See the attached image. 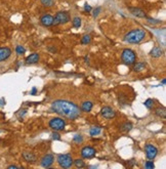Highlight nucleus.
<instances>
[{"instance_id":"nucleus-33","label":"nucleus","mask_w":166,"mask_h":169,"mask_svg":"<svg viewBox=\"0 0 166 169\" xmlns=\"http://www.w3.org/2000/svg\"><path fill=\"white\" fill-rule=\"evenodd\" d=\"M84 10L87 11V12H90V11L92 10V8H91V6L89 4L85 3V5H84Z\"/></svg>"},{"instance_id":"nucleus-12","label":"nucleus","mask_w":166,"mask_h":169,"mask_svg":"<svg viewBox=\"0 0 166 169\" xmlns=\"http://www.w3.org/2000/svg\"><path fill=\"white\" fill-rule=\"evenodd\" d=\"M40 23L43 27H50L53 25V16L50 15H43L40 18Z\"/></svg>"},{"instance_id":"nucleus-18","label":"nucleus","mask_w":166,"mask_h":169,"mask_svg":"<svg viewBox=\"0 0 166 169\" xmlns=\"http://www.w3.org/2000/svg\"><path fill=\"white\" fill-rule=\"evenodd\" d=\"M155 115L158 116L159 118H163L164 119L166 116V111L164 107H158V108L155 109Z\"/></svg>"},{"instance_id":"nucleus-26","label":"nucleus","mask_w":166,"mask_h":169,"mask_svg":"<svg viewBox=\"0 0 166 169\" xmlns=\"http://www.w3.org/2000/svg\"><path fill=\"white\" fill-rule=\"evenodd\" d=\"M145 107L147 109L151 110L154 107V100H152V98H148V100L145 101Z\"/></svg>"},{"instance_id":"nucleus-1","label":"nucleus","mask_w":166,"mask_h":169,"mask_svg":"<svg viewBox=\"0 0 166 169\" xmlns=\"http://www.w3.org/2000/svg\"><path fill=\"white\" fill-rule=\"evenodd\" d=\"M52 112L57 113L62 117L75 120L80 116V110L75 104L65 100H57L51 104L50 107Z\"/></svg>"},{"instance_id":"nucleus-36","label":"nucleus","mask_w":166,"mask_h":169,"mask_svg":"<svg viewBox=\"0 0 166 169\" xmlns=\"http://www.w3.org/2000/svg\"><path fill=\"white\" fill-rule=\"evenodd\" d=\"M3 105H4V100L1 98V100H0V106H3Z\"/></svg>"},{"instance_id":"nucleus-34","label":"nucleus","mask_w":166,"mask_h":169,"mask_svg":"<svg viewBox=\"0 0 166 169\" xmlns=\"http://www.w3.org/2000/svg\"><path fill=\"white\" fill-rule=\"evenodd\" d=\"M36 92H37V89H36L35 87H33L32 91H31V95H35V94H36Z\"/></svg>"},{"instance_id":"nucleus-4","label":"nucleus","mask_w":166,"mask_h":169,"mask_svg":"<svg viewBox=\"0 0 166 169\" xmlns=\"http://www.w3.org/2000/svg\"><path fill=\"white\" fill-rule=\"evenodd\" d=\"M57 161L62 168H71L73 165V158L69 154H61L58 156Z\"/></svg>"},{"instance_id":"nucleus-37","label":"nucleus","mask_w":166,"mask_h":169,"mask_svg":"<svg viewBox=\"0 0 166 169\" xmlns=\"http://www.w3.org/2000/svg\"><path fill=\"white\" fill-rule=\"evenodd\" d=\"M165 83H166V80H165V79H163V80H162V84H163V85H164Z\"/></svg>"},{"instance_id":"nucleus-5","label":"nucleus","mask_w":166,"mask_h":169,"mask_svg":"<svg viewBox=\"0 0 166 169\" xmlns=\"http://www.w3.org/2000/svg\"><path fill=\"white\" fill-rule=\"evenodd\" d=\"M70 22V16L68 11H58L53 18V25H65Z\"/></svg>"},{"instance_id":"nucleus-15","label":"nucleus","mask_w":166,"mask_h":169,"mask_svg":"<svg viewBox=\"0 0 166 169\" xmlns=\"http://www.w3.org/2000/svg\"><path fill=\"white\" fill-rule=\"evenodd\" d=\"M23 158L25 161L29 163H34L36 161V156L33 153H31V152H27V151L23 152Z\"/></svg>"},{"instance_id":"nucleus-7","label":"nucleus","mask_w":166,"mask_h":169,"mask_svg":"<svg viewBox=\"0 0 166 169\" xmlns=\"http://www.w3.org/2000/svg\"><path fill=\"white\" fill-rule=\"evenodd\" d=\"M145 152H146V156H147L149 160H154L157 155H158V149H157L155 146L151 145V143L146 145Z\"/></svg>"},{"instance_id":"nucleus-9","label":"nucleus","mask_w":166,"mask_h":169,"mask_svg":"<svg viewBox=\"0 0 166 169\" xmlns=\"http://www.w3.org/2000/svg\"><path fill=\"white\" fill-rule=\"evenodd\" d=\"M53 162H55V157H53L51 154H47V155H45V156L42 157L40 164H41L42 167L48 168L52 165Z\"/></svg>"},{"instance_id":"nucleus-21","label":"nucleus","mask_w":166,"mask_h":169,"mask_svg":"<svg viewBox=\"0 0 166 169\" xmlns=\"http://www.w3.org/2000/svg\"><path fill=\"white\" fill-rule=\"evenodd\" d=\"M40 3L44 7H52L55 6V0H40Z\"/></svg>"},{"instance_id":"nucleus-30","label":"nucleus","mask_w":166,"mask_h":169,"mask_svg":"<svg viewBox=\"0 0 166 169\" xmlns=\"http://www.w3.org/2000/svg\"><path fill=\"white\" fill-rule=\"evenodd\" d=\"M145 167L147 169H153L155 167V165H154L153 161H147L146 162V164H145Z\"/></svg>"},{"instance_id":"nucleus-10","label":"nucleus","mask_w":166,"mask_h":169,"mask_svg":"<svg viewBox=\"0 0 166 169\" xmlns=\"http://www.w3.org/2000/svg\"><path fill=\"white\" fill-rule=\"evenodd\" d=\"M101 115L106 118V119H112V118L115 117V115H116V113L113 109L111 108V107H104V108L101 110Z\"/></svg>"},{"instance_id":"nucleus-35","label":"nucleus","mask_w":166,"mask_h":169,"mask_svg":"<svg viewBox=\"0 0 166 169\" xmlns=\"http://www.w3.org/2000/svg\"><path fill=\"white\" fill-rule=\"evenodd\" d=\"M7 168H8V169H12V168H19V167H18L16 165H9Z\"/></svg>"},{"instance_id":"nucleus-2","label":"nucleus","mask_w":166,"mask_h":169,"mask_svg":"<svg viewBox=\"0 0 166 169\" xmlns=\"http://www.w3.org/2000/svg\"><path fill=\"white\" fill-rule=\"evenodd\" d=\"M146 33L145 30L143 29H134L131 30L130 32H128L126 35L124 36V40L126 43H130V44H136L142 42L143 39L146 38Z\"/></svg>"},{"instance_id":"nucleus-14","label":"nucleus","mask_w":166,"mask_h":169,"mask_svg":"<svg viewBox=\"0 0 166 169\" xmlns=\"http://www.w3.org/2000/svg\"><path fill=\"white\" fill-rule=\"evenodd\" d=\"M39 60H40V55L37 52H34L32 55H30L29 56H27L26 60H25V63L27 65H32V64H37Z\"/></svg>"},{"instance_id":"nucleus-22","label":"nucleus","mask_w":166,"mask_h":169,"mask_svg":"<svg viewBox=\"0 0 166 169\" xmlns=\"http://www.w3.org/2000/svg\"><path fill=\"white\" fill-rule=\"evenodd\" d=\"M73 164L75 165V167L77 168H83L85 167V163L82 159H76V160H73Z\"/></svg>"},{"instance_id":"nucleus-11","label":"nucleus","mask_w":166,"mask_h":169,"mask_svg":"<svg viewBox=\"0 0 166 169\" xmlns=\"http://www.w3.org/2000/svg\"><path fill=\"white\" fill-rule=\"evenodd\" d=\"M12 55V49L9 47H0V62L8 60Z\"/></svg>"},{"instance_id":"nucleus-32","label":"nucleus","mask_w":166,"mask_h":169,"mask_svg":"<svg viewBox=\"0 0 166 169\" xmlns=\"http://www.w3.org/2000/svg\"><path fill=\"white\" fill-rule=\"evenodd\" d=\"M148 22L150 23V24H154V25L160 24V23H161V21H159V19H148Z\"/></svg>"},{"instance_id":"nucleus-13","label":"nucleus","mask_w":166,"mask_h":169,"mask_svg":"<svg viewBox=\"0 0 166 169\" xmlns=\"http://www.w3.org/2000/svg\"><path fill=\"white\" fill-rule=\"evenodd\" d=\"M128 10L130 11V13L132 16H136V18H140V19L147 18V15H146L145 11H143V9H140V8H139V7H129Z\"/></svg>"},{"instance_id":"nucleus-27","label":"nucleus","mask_w":166,"mask_h":169,"mask_svg":"<svg viewBox=\"0 0 166 169\" xmlns=\"http://www.w3.org/2000/svg\"><path fill=\"white\" fill-rule=\"evenodd\" d=\"M16 52L18 53L19 55H22L26 52V49H25V47L22 46V45H18V46L16 47Z\"/></svg>"},{"instance_id":"nucleus-17","label":"nucleus","mask_w":166,"mask_h":169,"mask_svg":"<svg viewBox=\"0 0 166 169\" xmlns=\"http://www.w3.org/2000/svg\"><path fill=\"white\" fill-rule=\"evenodd\" d=\"M92 107H94V104L91 101H83L82 105H81V111H83L84 113H89L92 110Z\"/></svg>"},{"instance_id":"nucleus-3","label":"nucleus","mask_w":166,"mask_h":169,"mask_svg":"<svg viewBox=\"0 0 166 169\" xmlns=\"http://www.w3.org/2000/svg\"><path fill=\"white\" fill-rule=\"evenodd\" d=\"M121 60H122V62L125 65H127V66H131V65H133L134 63H136V52H134L133 50L126 48V49L123 50L122 53H121Z\"/></svg>"},{"instance_id":"nucleus-23","label":"nucleus","mask_w":166,"mask_h":169,"mask_svg":"<svg viewBox=\"0 0 166 169\" xmlns=\"http://www.w3.org/2000/svg\"><path fill=\"white\" fill-rule=\"evenodd\" d=\"M101 131H102V129H101V127H91L90 130H89V134L91 135V136H97V135H98L101 133Z\"/></svg>"},{"instance_id":"nucleus-8","label":"nucleus","mask_w":166,"mask_h":169,"mask_svg":"<svg viewBox=\"0 0 166 169\" xmlns=\"http://www.w3.org/2000/svg\"><path fill=\"white\" fill-rule=\"evenodd\" d=\"M95 154H97V151L92 146H84L81 150V156L84 159H90V158L95 156Z\"/></svg>"},{"instance_id":"nucleus-28","label":"nucleus","mask_w":166,"mask_h":169,"mask_svg":"<svg viewBox=\"0 0 166 169\" xmlns=\"http://www.w3.org/2000/svg\"><path fill=\"white\" fill-rule=\"evenodd\" d=\"M92 11V16L94 18H97L98 15L101 13V11H102V7L101 6H97V7H95L94 10H91Z\"/></svg>"},{"instance_id":"nucleus-19","label":"nucleus","mask_w":166,"mask_h":169,"mask_svg":"<svg viewBox=\"0 0 166 169\" xmlns=\"http://www.w3.org/2000/svg\"><path fill=\"white\" fill-rule=\"evenodd\" d=\"M132 127H133V125H132L131 122H124L120 126V130L123 132H128L131 130Z\"/></svg>"},{"instance_id":"nucleus-29","label":"nucleus","mask_w":166,"mask_h":169,"mask_svg":"<svg viewBox=\"0 0 166 169\" xmlns=\"http://www.w3.org/2000/svg\"><path fill=\"white\" fill-rule=\"evenodd\" d=\"M73 140H74V143H81L83 142V137H82V135H80V134H76L74 137H73Z\"/></svg>"},{"instance_id":"nucleus-20","label":"nucleus","mask_w":166,"mask_h":169,"mask_svg":"<svg viewBox=\"0 0 166 169\" xmlns=\"http://www.w3.org/2000/svg\"><path fill=\"white\" fill-rule=\"evenodd\" d=\"M146 66H147V64H146L145 62H139V63H136V65H134L133 71L134 72H142L146 68Z\"/></svg>"},{"instance_id":"nucleus-16","label":"nucleus","mask_w":166,"mask_h":169,"mask_svg":"<svg viewBox=\"0 0 166 169\" xmlns=\"http://www.w3.org/2000/svg\"><path fill=\"white\" fill-rule=\"evenodd\" d=\"M150 55L152 58H160V56L163 55V50L160 46H155V47H153V49L151 50Z\"/></svg>"},{"instance_id":"nucleus-24","label":"nucleus","mask_w":166,"mask_h":169,"mask_svg":"<svg viewBox=\"0 0 166 169\" xmlns=\"http://www.w3.org/2000/svg\"><path fill=\"white\" fill-rule=\"evenodd\" d=\"M72 24H73V27L74 28H80L81 27V19L79 18V16H75L72 21Z\"/></svg>"},{"instance_id":"nucleus-6","label":"nucleus","mask_w":166,"mask_h":169,"mask_svg":"<svg viewBox=\"0 0 166 169\" xmlns=\"http://www.w3.org/2000/svg\"><path fill=\"white\" fill-rule=\"evenodd\" d=\"M65 126H66V121H65L63 118L55 117V118H52V119L49 121V127L53 129L55 131L63 130L65 128Z\"/></svg>"},{"instance_id":"nucleus-31","label":"nucleus","mask_w":166,"mask_h":169,"mask_svg":"<svg viewBox=\"0 0 166 169\" xmlns=\"http://www.w3.org/2000/svg\"><path fill=\"white\" fill-rule=\"evenodd\" d=\"M51 136H52V139H55V140H58V139H61V135L58 133V132H53V133L51 134Z\"/></svg>"},{"instance_id":"nucleus-25","label":"nucleus","mask_w":166,"mask_h":169,"mask_svg":"<svg viewBox=\"0 0 166 169\" xmlns=\"http://www.w3.org/2000/svg\"><path fill=\"white\" fill-rule=\"evenodd\" d=\"M91 41V36L90 35H84L82 38H81V43L82 44H89Z\"/></svg>"}]
</instances>
